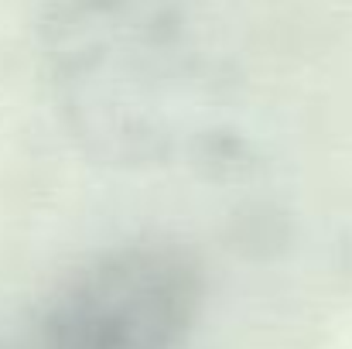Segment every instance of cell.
<instances>
[{
	"label": "cell",
	"instance_id": "obj_1",
	"mask_svg": "<svg viewBox=\"0 0 352 349\" xmlns=\"http://www.w3.org/2000/svg\"><path fill=\"white\" fill-rule=\"evenodd\" d=\"M206 305L192 250L140 240L103 250L38 305L21 349H188Z\"/></svg>",
	"mask_w": 352,
	"mask_h": 349
},
{
	"label": "cell",
	"instance_id": "obj_2",
	"mask_svg": "<svg viewBox=\"0 0 352 349\" xmlns=\"http://www.w3.org/2000/svg\"><path fill=\"white\" fill-rule=\"evenodd\" d=\"M0 349H7V346H0Z\"/></svg>",
	"mask_w": 352,
	"mask_h": 349
}]
</instances>
